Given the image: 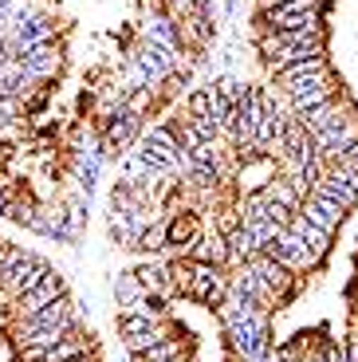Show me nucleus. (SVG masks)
Returning a JSON list of instances; mask_svg holds the SVG:
<instances>
[{
    "instance_id": "1",
    "label": "nucleus",
    "mask_w": 358,
    "mask_h": 362,
    "mask_svg": "<svg viewBox=\"0 0 358 362\" xmlns=\"http://www.w3.org/2000/svg\"><path fill=\"white\" fill-rule=\"evenodd\" d=\"M47 272H52V264H47V260H40V256L24 252V256H20V260L12 264L8 272H4V280H0V299L16 308V299L24 296V291L36 288V284L47 276Z\"/></svg>"
},
{
    "instance_id": "2",
    "label": "nucleus",
    "mask_w": 358,
    "mask_h": 362,
    "mask_svg": "<svg viewBox=\"0 0 358 362\" xmlns=\"http://www.w3.org/2000/svg\"><path fill=\"white\" fill-rule=\"evenodd\" d=\"M287 90V107H291V115H307V110L323 107V103H331L335 95H339V87H335L331 75H315V79H304V83H291Z\"/></svg>"
},
{
    "instance_id": "3",
    "label": "nucleus",
    "mask_w": 358,
    "mask_h": 362,
    "mask_svg": "<svg viewBox=\"0 0 358 362\" xmlns=\"http://www.w3.org/2000/svg\"><path fill=\"white\" fill-rule=\"evenodd\" d=\"M229 296V276L213 264H193V276H189V288H185V299H197V303H221Z\"/></svg>"
},
{
    "instance_id": "4",
    "label": "nucleus",
    "mask_w": 358,
    "mask_h": 362,
    "mask_svg": "<svg viewBox=\"0 0 358 362\" xmlns=\"http://www.w3.org/2000/svg\"><path fill=\"white\" fill-rule=\"evenodd\" d=\"M59 296H67V284H63V276L52 268V272L44 276V280L36 284V288H32V291H24V296L16 299V315H20V319L36 315L40 308H47V303H55Z\"/></svg>"
},
{
    "instance_id": "5",
    "label": "nucleus",
    "mask_w": 358,
    "mask_h": 362,
    "mask_svg": "<svg viewBox=\"0 0 358 362\" xmlns=\"http://www.w3.org/2000/svg\"><path fill=\"white\" fill-rule=\"evenodd\" d=\"M299 213L307 217V225H315L319 233L331 236L335 228H339V221H342V213H347V209L335 205V201H327V197H319V193H307L304 205H299Z\"/></svg>"
},
{
    "instance_id": "6",
    "label": "nucleus",
    "mask_w": 358,
    "mask_h": 362,
    "mask_svg": "<svg viewBox=\"0 0 358 362\" xmlns=\"http://www.w3.org/2000/svg\"><path fill=\"white\" fill-rule=\"evenodd\" d=\"M201 236V221L193 217V213H173L170 217V236H166V248H161V252L166 256H185L189 252V245H193V240H197Z\"/></svg>"
},
{
    "instance_id": "7",
    "label": "nucleus",
    "mask_w": 358,
    "mask_h": 362,
    "mask_svg": "<svg viewBox=\"0 0 358 362\" xmlns=\"http://www.w3.org/2000/svg\"><path fill=\"white\" fill-rule=\"evenodd\" d=\"M185 260H193V264H213V268H221V264H229V240H224L221 233H201L193 245H189V252H185Z\"/></svg>"
},
{
    "instance_id": "8",
    "label": "nucleus",
    "mask_w": 358,
    "mask_h": 362,
    "mask_svg": "<svg viewBox=\"0 0 358 362\" xmlns=\"http://www.w3.org/2000/svg\"><path fill=\"white\" fill-rule=\"evenodd\" d=\"M315 75H331V67H327V55H307V59H296V64H287L284 71L276 75V79H279V87H291V83L315 79Z\"/></svg>"
},
{
    "instance_id": "9",
    "label": "nucleus",
    "mask_w": 358,
    "mask_h": 362,
    "mask_svg": "<svg viewBox=\"0 0 358 362\" xmlns=\"http://www.w3.org/2000/svg\"><path fill=\"white\" fill-rule=\"evenodd\" d=\"M287 233H296L299 240L307 245V252H315L319 260L327 256V248H331V236H327V233H319L315 225H307V217H304V213H291V221H287Z\"/></svg>"
},
{
    "instance_id": "10",
    "label": "nucleus",
    "mask_w": 358,
    "mask_h": 362,
    "mask_svg": "<svg viewBox=\"0 0 358 362\" xmlns=\"http://www.w3.org/2000/svg\"><path fill=\"white\" fill-rule=\"evenodd\" d=\"M181 339H161L158 346H150V351H138L130 354V362H181Z\"/></svg>"
},
{
    "instance_id": "11",
    "label": "nucleus",
    "mask_w": 358,
    "mask_h": 362,
    "mask_svg": "<svg viewBox=\"0 0 358 362\" xmlns=\"http://www.w3.org/2000/svg\"><path fill=\"white\" fill-rule=\"evenodd\" d=\"M115 296H118V308L126 311V308H134V303H138L142 296H150V291H146L142 284H138L134 272H122V276L115 280Z\"/></svg>"
},
{
    "instance_id": "12",
    "label": "nucleus",
    "mask_w": 358,
    "mask_h": 362,
    "mask_svg": "<svg viewBox=\"0 0 358 362\" xmlns=\"http://www.w3.org/2000/svg\"><path fill=\"white\" fill-rule=\"evenodd\" d=\"M166 236H170V221H161V225L146 228V233L138 236L134 248H142V252H161V248H166Z\"/></svg>"
},
{
    "instance_id": "13",
    "label": "nucleus",
    "mask_w": 358,
    "mask_h": 362,
    "mask_svg": "<svg viewBox=\"0 0 358 362\" xmlns=\"http://www.w3.org/2000/svg\"><path fill=\"white\" fill-rule=\"evenodd\" d=\"M150 44H161V47H170V52H178V28H173L170 20H154L150 24Z\"/></svg>"
},
{
    "instance_id": "14",
    "label": "nucleus",
    "mask_w": 358,
    "mask_h": 362,
    "mask_svg": "<svg viewBox=\"0 0 358 362\" xmlns=\"http://www.w3.org/2000/svg\"><path fill=\"white\" fill-rule=\"evenodd\" d=\"M213 90H216V95H221L224 103H241V95H244V87H241V83L233 79V75H221V79L213 83Z\"/></svg>"
},
{
    "instance_id": "15",
    "label": "nucleus",
    "mask_w": 358,
    "mask_h": 362,
    "mask_svg": "<svg viewBox=\"0 0 358 362\" xmlns=\"http://www.w3.org/2000/svg\"><path fill=\"white\" fill-rule=\"evenodd\" d=\"M209 110H213V87L193 90V95H189V115L197 118V115H209Z\"/></svg>"
},
{
    "instance_id": "16",
    "label": "nucleus",
    "mask_w": 358,
    "mask_h": 362,
    "mask_svg": "<svg viewBox=\"0 0 358 362\" xmlns=\"http://www.w3.org/2000/svg\"><path fill=\"white\" fill-rule=\"evenodd\" d=\"M323 362H347V346H342V339L323 346Z\"/></svg>"
},
{
    "instance_id": "17",
    "label": "nucleus",
    "mask_w": 358,
    "mask_h": 362,
    "mask_svg": "<svg viewBox=\"0 0 358 362\" xmlns=\"http://www.w3.org/2000/svg\"><path fill=\"white\" fill-rule=\"evenodd\" d=\"M342 346H347V362H358V339L347 335V339H342Z\"/></svg>"
},
{
    "instance_id": "18",
    "label": "nucleus",
    "mask_w": 358,
    "mask_h": 362,
    "mask_svg": "<svg viewBox=\"0 0 358 362\" xmlns=\"http://www.w3.org/2000/svg\"><path fill=\"white\" fill-rule=\"evenodd\" d=\"M291 362H323V351H299Z\"/></svg>"
},
{
    "instance_id": "19",
    "label": "nucleus",
    "mask_w": 358,
    "mask_h": 362,
    "mask_svg": "<svg viewBox=\"0 0 358 362\" xmlns=\"http://www.w3.org/2000/svg\"><path fill=\"white\" fill-rule=\"evenodd\" d=\"M8 181H12V173H8V170H4V165H0V193L8 189Z\"/></svg>"
}]
</instances>
